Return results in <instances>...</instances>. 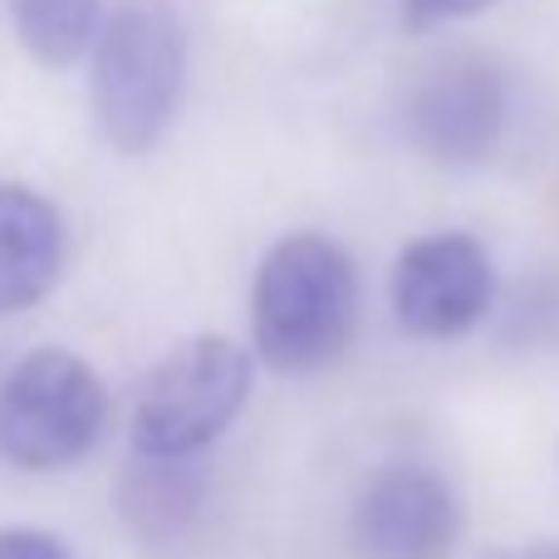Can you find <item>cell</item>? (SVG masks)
Returning <instances> with one entry per match:
<instances>
[{
	"label": "cell",
	"mask_w": 559,
	"mask_h": 559,
	"mask_svg": "<svg viewBox=\"0 0 559 559\" xmlns=\"http://www.w3.org/2000/svg\"><path fill=\"white\" fill-rule=\"evenodd\" d=\"M0 559H74V550L64 540H55L49 531L10 525V531H0Z\"/></svg>",
	"instance_id": "7c38bea8"
},
{
	"label": "cell",
	"mask_w": 559,
	"mask_h": 559,
	"mask_svg": "<svg viewBox=\"0 0 559 559\" xmlns=\"http://www.w3.org/2000/svg\"><path fill=\"white\" fill-rule=\"evenodd\" d=\"M462 540L452 481L423 462H393L368 476L354 501V545L368 559H447Z\"/></svg>",
	"instance_id": "52a82bcc"
},
{
	"label": "cell",
	"mask_w": 559,
	"mask_h": 559,
	"mask_svg": "<svg viewBox=\"0 0 559 559\" xmlns=\"http://www.w3.org/2000/svg\"><path fill=\"white\" fill-rule=\"evenodd\" d=\"M255 364L231 338H187L167 358H157L133 403V452L197 456L241 417L251 397Z\"/></svg>",
	"instance_id": "277c9868"
},
{
	"label": "cell",
	"mask_w": 559,
	"mask_h": 559,
	"mask_svg": "<svg viewBox=\"0 0 559 559\" xmlns=\"http://www.w3.org/2000/svg\"><path fill=\"white\" fill-rule=\"evenodd\" d=\"M64 216L45 192L0 182V319L35 309L64 275Z\"/></svg>",
	"instance_id": "ba28073f"
},
{
	"label": "cell",
	"mask_w": 559,
	"mask_h": 559,
	"mask_svg": "<svg viewBox=\"0 0 559 559\" xmlns=\"http://www.w3.org/2000/svg\"><path fill=\"white\" fill-rule=\"evenodd\" d=\"M511 118L506 74L481 55H456L427 69L407 94V138L442 167H476L496 153Z\"/></svg>",
	"instance_id": "8992f818"
},
{
	"label": "cell",
	"mask_w": 559,
	"mask_h": 559,
	"mask_svg": "<svg viewBox=\"0 0 559 559\" xmlns=\"http://www.w3.org/2000/svg\"><path fill=\"white\" fill-rule=\"evenodd\" d=\"M206 481L197 472V456H153L133 452L118 481V515L147 545H167L187 535L202 515Z\"/></svg>",
	"instance_id": "9c48e42d"
},
{
	"label": "cell",
	"mask_w": 559,
	"mask_h": 559,
	"mask_svg": "<svg viewBox=\"0 0 559 559\" xmlns=\"http://www.w3.org/2000/svg\"><path fill=\"white\" fill-rule=\"evenodd\" d=\"M358 329V271L319 231L280 236L251 285V338L275 373H319L338 364Z\"/></svg>",
	"instance_id": "6da1fadb"
},
{
	"label": "cell",
	"mask_w": 559,
	"mask_h": 559,
	"mask_svg": "<svg viewBox=\"0 0 559 559\" xmlns=\"http://www.w3.org/2000/svg\"><path fill=\"white\" fill-rule=\"evenodd\" d=\"M108 432V388L69 348H35L0 383V462L64 472Z\"/></svg>",
	"instance_id": "3957f363"
},
{
	"label": "cell",
	"mask_w": 559,
	"mask_h": 559,
	"mask_svg": "<svg viewBox=\"0 0 559 559\" xmlns=\"http://www.w3.org/2000/svg\"><path fill=\"white\" fill-rule=\"evenodd\" d=\"M496 299L491 255L466 231H432L403 246L393 265V314L403 334L442 344L472 334Z\"/></svg>",
	"instance_id": "5b68a950"
},
{
	"label": "cell",
	"mask_w": 559,
	"mask_h": 559,
	"mask_svg": "<svg viewBox=\"0 0 559 559\" xmlns=\"http://www.w3.org/2000/svg\"><path fill=\"white\" fill-rule=\"evenodd\" d=\"M515 559H559V545H535V550H521Z\"/></svg>",
	"instance_id": "4fadbf2b"
},
{
	"label": "cell",
	"mask_w": 559,
	"mask_h": 559,
	"mask_svg": "<svg viewBox=\"0 0 559 559\" xmlns=\"http://www.w3.org/2000/svg\"><path fill=\"white\" fill-rule=\"evenodd\" d=\"M496 0H403V20L407 29H437V25H452V20L481 15Z\"/></svg>",
	"instance_id": "8fae6325"
},
{
	"label": "cell",
	"mask_w": 559,
	"mask_h": 559,
	"mask_svg": "<svg viewBox=\"0 0 559 559\" xmlns=\"http://www.w3.org/2000/svg\"><path fill=\"white\" fill-rule=\"evenodd\" d=\"M187 88V29L167 0H123L88 49V104L104 143L123 157L167 138Z\"/></svg>",
	"instance_id": "7a4b0ae2"
},
{
	"label": "cell",
	"mask_w": 559,
	"mask_h": 559,
	"mask_svg": "<svg viewBox=\"0 0 559 559\" xmlns=\"http://www.w3.org/2000/svg\"><path fill=\"white\" fill-rule=\"evenodd\" d=\"M15 39L35 64L69 69L94 49L104 25V0H10Z\"/></svg>",
	"instance_id": "30bf717a"
}]
</instances>
